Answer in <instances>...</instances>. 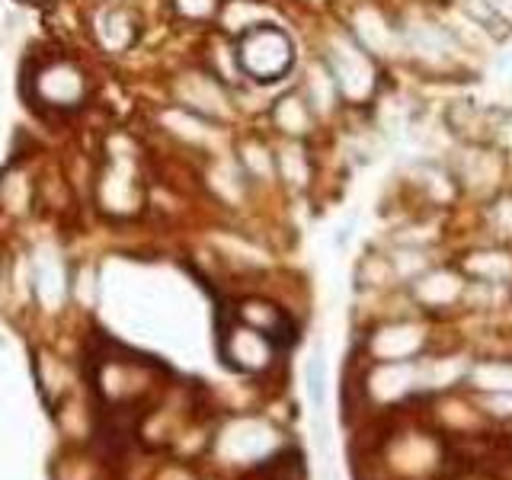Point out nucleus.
<instances>
[{"label":"nucleus","mask_w":512,"mask_h":480,"mask_svg":"<svg viewBox=\"0 0 512 480\" xmlns=\"http://www.w3.org/2000/svg\"><path fill=\"white\" fill-rule=\"evenodd\" d=\"M93 205L112 221H132L144 212L138 144L128 135H112L106 141V160L93 176Z\"/></svg>","instance_id":"nucleus-1"},{"label":"nucleus","mask_w":512,"mask_h":480,"mask_svg":"<svg viewBox=\"0 0 512 480\" xmlns=\"http://www.w3.org/2000/svg\"><path fill=\"white\" fill-rule=\"evenodd\" d=\"M90 74L84 64L64 55L39 58L26 71V96L29 106H36L52 116H68V112L84 109L90 100Z\"/></svg>","instance_id":"nucleus-2"},{"label":"nucleus","mask_w":512,"mask_h":480,"mask_svg":"<svg viewBox=\"0 0 512 480\" xmlns=\"http://www.w3.org/2000/svg\"><path fill=\"white\" fill-rule=\"evenodd\" d=\"M240 74L256 84H276L295 64V42L285 29L263 23L234 39Z\"/></svg>","instance_id":"nucleus-3"},{"label":"nucleus","mask_w":512,"mask_h":480,"mask_svg":"<svg viewBox=\"0 0 512 480\" xmlns=\"http://www.w3.org/2000/svg\"><path fill=\"white\" fill-rule=\"evenodd\" d=\"M170 96L176 106H183L208 122H231L234 119V96L221 77L208 68H183L170 80Z\"/></svg>","instance_id":"nucleus-4"},{"label":"nucleus","mask_w":512,"mask_h":480,"mask_svg":"<svg viewBox=\"0 0 512 480\" xmlns=\"http://www.w3.org/2000/svg\"><path fill=\"white\" fill-rule=\"evenodd\" d=\"M324 64L330 68L336 87H340V96L349 103H368L378 90V68L372 55L365 52V48L349 39V36H340V39H330L327 45V55H324Z\"/></svg>","instance_id":"nucleus-5"},{"label":"nucleus","mask_w":512,"mask_h":480,"mask_svg":"<svg viewBox=\"0 0 512 480\" xmlns=\"http://www.w3.org/2000/svg\"><path fill=\"white\" fill-rule=\"evenodd\" d=\"M90 32L106 55H125L132 52L141 36V20L135 10H128L122 4H106L93 13Z\"/></svg>","instance_id":"nucleus-6"},{"label":"nucleus","mask_w":512,"mask_h":480,"mask_svg":"<svg viewBox=\"0 0 512 480\" xmlns=\"http://www.w3.org/2000/svg\"><path fill=\"white\" fill-rule=\"evenodd\" d=\"M29 282H32V295L39 298L45 311H58L71 292V276L64 272L58 253L48 247L36 250V256L29 260Z\"/></svg>","instance_id":"nucleus-7"},{"label":"nucleus","mask_w":512,"mask_h":480,"mask_svg":"<svg viewBox=\"0 0 512 480\" xmlns=\"http://www.w3.org/2000/svg\"><path fill=\"white\" fill-rule=\"evenodd\" d=\"M157 125L164 128L173 141H180V144H186V148H196V151H205L218 135L215 122H208V119H202V116H196V112H189L176 103H170L157 112Z\"/></svg>","instance_id":"nucleus-8"},{"label":"nucleus","mask_w":512,"mask_h":480,"mask_svg":"<svg viewBox=\"0 0 512 480\" xmlns=\"http://www.w3.org/2000/svg\"><path fill=\"white\" fill-rule=\"evenodd\" d=\"M269 122L282 138H308L314 128V112L308 106V100L301 96V90H288L282 93L276 103L269 109Z\"/></svg>","instance_id":"nucleus-9"},{"label":"nucleus","mask_w":512,"mask_h":480,"mask_svg":"<svg viewBox=\"0 0 512 480\" xmlns=\"http://www.w3.org/2000/svg\"><path fill=\"white\" fill-rule=\"evenodd\" d=\"M36 205V180L23 164H10L0 170V212L10 218H26Z\"/></svg>","instance_id":"nucleus-10"},{"label":"nucleus","mask_w":512,"mask_h":480,"mask_svg":"<svg viewBox=\"0 0 512 480\" xmlns=\"http://www.w3.org/2000/svg\"><path fill=\"white\" fill-rule=\"evenodd\" d=\"M301 96L308 100L314 116H327V112H333L336 103L343 100L340 87H336V80H333V74H330V68H327L324 61H317V64H311L308 71H304Z\"/></svg>","instance_id":"nucleus-11"},{"label":"nucleus","mask_w":512,"mask_h":480,"mask_svg":"<svg viewBox=\"0 0 512 480\" xmlns=\"http://www.w3.org/2000/svg\"><path fill=\"white\" fill-rule=\"evenodd\" d=\"M237 167L244 170L250 183H272L276 180V148H269L263 138H244L237 144Z\"/></svg>","instance_id":"nucleus-12"},{"label":"nucleus","mask_w":512,"mask_h":480,"mask_svg":"<svg viewBox=\"0 0 512 480\" xmlns=\"http://www.w3.org/2000/svg\"><path fill=\"white\" fill-rule=\"evenodd\" d=\"M311 176H314V167H311L308 151H304V144L295 138H285L276 148V180H282L292 189H304L311 183Z\"/></svg>","instance_id":"nucleus-13"},{"label":"nucleus","mask_w":512,"mask_h":480,"mask_svg":"<svg viewBox=\"0 0 512 480\" xmlns=\"http://www.w3.org/2000/svg\"><path fill=\"white\" fill-rule=\"evenodd\" d=\"M218 23L228 36L240 39L244 32L266 23V7L260 4V0H224L221 13H218Z\"/></svg>","instance_id":"nucleus-14"},{"label":"nucleus","mask_w":512,"mask_h":480,"mask_svg":"<svg viewBox=\"0 0 512 480\" xmlns=\"http://www.w3.org/2000/svg\"><path fill=\"white\" fill-rule=\"evenodd\" d=\"M205 180H208V189H212L215 196L221 202H228V205L244 199L247 196V186H250L244 170L237 167V160H215V164L208 167Z\"/></svg>","instance_id":"nucleus-15"},{"label":"nucleus","mask_w":512,"mask_h":480,"mask_svg":"<svg viewBox=\"0 0 512 480\" xmlns=\"http://www.w3.org/2000/svg\"><path fill=\"white\" fill-rule=\"evenodd\" d=\"M237 314H240V320H244L247 327L266 333L272 343L279 340V333L292 330V324H288V317L276 308V304H269V301H256V298H250V301L240 304Z\"/></svg>","instance_id":"nucleus-16"},{"label":"nucleus","mask_w":512,"mask_h":480,"mask_svg":"<svg viewBox=\"0 0 512 480\" xmlns=\"http://www.w3.org/2000/svg\"><path fill=\"white\" fill-rule=\"evenodd\" d=\"M224 0H170V10L183 23H212L218 20Z\"/></svg>","instance_id":"nucleus-17"},{"label":"nucleus","mask_w":512,"mask_h":480,"mask_svg":"<svg viewBox=\"0 0 512 480\" xmlns=\"http://www.w3.org/2000/svg\"><path fill=\"white\" fill-rule=\"evenodd\" d=\"M71 295L84 304V308H93L96 298H100V279H96L93 266H77L71 276Z\"/></svg>","instance_id":"nucleus-18"},{"label":"nucleus","mask_w":512,"mask_h":480,"mask_svg":"<svg viewBox=\"0 0 512 480\" xmlns=\"http://www.w3.org/2000/svg\"><path fill=\"white\" fill-rule=\"evenodd\" d=\"M503 26H512V0H480Z\"/></svg>","instance_id":"nucleus-19"},{"label":"nucleus","mask_w":512,"mask_h":480,"mask_svg":"<svg viewBox=\"0 0 512 480\" xmlns=\"http://www.w3.org/2000/svg\"><path fill=\"white\" fill-rule=\"evenodd\" d=\"M320 384H324V381H320V359H311V365H308V391H311L314 404H320V397H324V394H320Z\"/></svg>","instance_id":"nucleus-20"},{"label":"nucleus","mask_w":512,"mask_h":480,"mask_svg":"<svg viewBox=\"0 0 512 480\" xmlns=\"http://www.w3.org/2000/svg\"><path fill=\"white\" fill-rule=\"evenodd\" d=\"M23 4H36V7H42V4H52V0H23Z\"/></svg>","instance_id":"nucleus-21"},{"label":"nucleus","mask_w":512,"mask_h":480,"mask_svg":"<svg viewBox=\"0 0 512 480\" xmlns=\"http://www.w3.org/2000/svg\"><path fill=\"white\" fill-rule=\"evenodd\" d=\"M0 292H4V276H0Z\"/></svg>","instance_id":"nucleus-22"},{"label":"nucleus","mask_w":512,"mask_h":480,"mask_svg":"<svg viewBox=\"0 0 512 480\" xmlns=\"http://www.w3.org/2000/svg\"><path fill=\"white\" fill-rule=\"evenodd\" d=\"M308 4H324V0H308Z\"/></svg>","instance_id":"nucleus-23"}]
</instances>
